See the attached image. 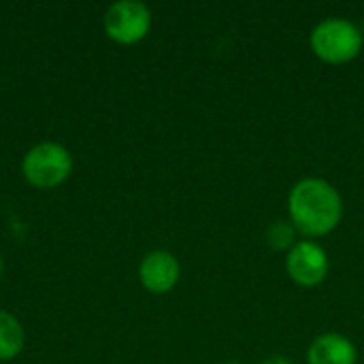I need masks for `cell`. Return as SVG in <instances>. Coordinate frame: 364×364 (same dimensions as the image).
Masks as SVG:
<instances>
[{
  "mask_svg": "<svg viewBox=\"0 0 364 364\" xmlns=\"http://www.w3.org/2000/svg\"><path fill=\"white\" fill-rule=\"evenodd\" d=\"M141 282L151 294H166L179 279V262L171 252H151L141 262Z\"/></svg>",
  "mask_w": 364,
  "mask_h": 364,
  "instance_id": "6",
  "label": "cell"
},
{
  "mask_svg": "<svg viewBox=\"0 0 364 364\" xmlns=\"http://www.w3.org/2000/svg\"><path fill=\"white\" fill-rule=\"evenodd\" d=\"M226 364H237V363H226Z\"/></svg>",
  "mask_w": 364,
  "mask_h": 364,
  "instance_id": "12",
  "label": "cell"
},
{
  "mask_svg": "<svg viewBox=\"0 0 364 364\" xmlns=\"http://www.w3.org/2000/svg\"><path fill=\"white\" fill-rule=\"evenodd\" d=\"M0 273H2V260H0Z\"/></svg>",
  "mask_w": 364,
  "mask_h": 364,
  "instance_id": "11",
  "label": "cell"
},
{
  "mask_svg": "<svg viewBox=\"0 0 364 364\" xmlns=\"http://www.w3.org/2000/svg\"><path fill=\"white\" fill-rule=\"evenodd\" d=\"M23 348V331L19 322L11 316L0 311V360L15 358Z\"/></svg>",
  "mask_w": 364,
  "mask_h": 364,
  "instance_id": "8",
  "label": "cell"
},
{
  "mask_svg": "<svg viewBox=\"0 0 364 364\" xmlns=\"http://www.w3.org/2000/svg\"><path fill=\"white\" fill-rule=\"evenodd\" d=\"M286 269L296 286L314 288L326 279L331 262L322 245L305 239V241H296V245L288 252Z\"/></svg>",
  "mask_w": 364,
  "mask_h": 364,
  "instance_id": "5",
  "label": "cell"
},
{
  "mask_svg": "<svg viewBox=\"0 0 364 364\" xmlns=\"http://www.w3.org/2000/svg\"><path fill=\"white\" fill-rule=\"evenodd\" d=\"M356 346L339 333H324L316 337L307 350V364H356Z\"/></svg>",
  "mask_w": 364,
  "mask_h": 364,
  "instance_id": "7",
  "label": "cell"
},
{
  "mask_svg": "<svg viewBox=\"0 0 364 364\" xmlns=\"http://www.w3.org/2000/svg\"><path fill=\"white\" fill-rule=\"evenodd\" d=\"M151 28V13L143 2L136 0H122L109 6L105 15V30L107 34L122 43L132 45L145 38Z\"/></svg>",
  "mask_w": 364,
  "mask_h": 364,
  "instance_id": "4",
  "label": "cell"
},
{
  "mask_svg": "<svg viewBox=\"0 0 364 364\" xmlns=\"http://www.w3.org/2000/svg\"><path fill=\"white\" fill-rule=\"evenodd\" d=\"M314 53L328 64H346L363 51V30L346 17H328L311 30Z\"/></svg>",
  "mask_w": 364,
  "mask_h": 364,
  "instance_id": "2",
  "label": "cell"
},
{
  "mask_svg": "<svg viewBox=\"0 0 364 364\" xmlns=\"http://www.w3.org/2000/svg\"><path fill=\"white\" fill-rule=\"evenodd\" d=\"M288 213L296 232L318 239L339 226L343 218V198L331 181L305 177L296 181L288 194Z\"/></svg>",
  "mask_w": 364,
  "mask_h": 364,
  "instance_id": "1",
  "label": "cell"
},
{
  "mask_svg": "<svg viewBox=\"0 0 364 364\" xmlns=\"http://www.w3.org/2000/svg\"><path fill=\"white\" fill-rule=\"evenodd\" d=\"M267 243L275 252H282V250L290 252L296 245V228L292 226L290 220H277L267 230Z\"/></svg>",
  "mask_w": 364,
  "mask_h": 364,
  "instance_id": "9",
  "label": "cell"
},
{
  "mask_svg": "<svg viewBox=\"0 0 364 364\" xmlns=\"http://www.w3.org/2000/svg\"><path fill=\"white\" fill-rule=\"evenodd\" d=\"M73 168L70 154L58 143H41L23 158V175L36 188L60 186Z\"/></svg>",
  "mask_w": 364,
  "mask_h": 364,
  "instance_id": "3",
  "label": "cell"
},
{
  "mask_svg": "<svg viewBox=\"0 0 364 364\" xmlns=\"http://www.w3.org/2000/svg\"><path fill=\"white\" fill-rule=\"evenodd\" d=\"M262 364H292V360H290V358H286V356L275 354V356H269V358H267Z\"/></svg>",
  "mask_w": 364,
  "mask_h": 364,
  "instance_id": "10",
  "label": "cell"
}]
</instances>
